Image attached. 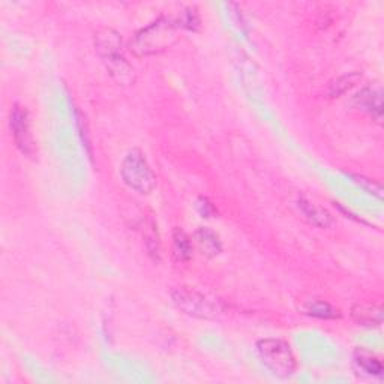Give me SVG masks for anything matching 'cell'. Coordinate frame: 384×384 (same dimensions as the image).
I'll list each match as a JSON object with an SVG mask.
<instances>
[{
  "label": "cell",
  "instance_id": "obj_2",
  "mask_svg": "<svg viewBox=\"0 0 384 384\" xmlns=\"http://www.w3.org/2000/svg\"><path fill=\"white\" fill-rule=\"evenodd\" d=\"M179 25L168 18H159L140 30L131 41V51L138 56H152L166 51L178 41Z\"/></svg>",
  "mask_w": 384,
  "mask_h": 384
},
{
  "label": "cell",
  "instance_id": "obj_13",
  "mask_svg": "<svg viewBox=\"0 0 384 384\" xmlns=\"http://www.w3.org/2000/svg\"><path fill=\"white\" fill-rule=\"evenodd\" d=\"M353 364L359 372H364L366 376L381 377L383 365L380 360L365 350H356L353 354Z\"/></svg>",
  "mask_w": 384,
  "mask_h": 384
},
{
  "label": "cell",
  "instance_id": "obj_4",
  "mask_svg": "<svg viewBox=\"0 0 384 384\" xmlns=\"http://www.w3.org/2000/svg\"><path fill=\"white\" fill-rule=\"evenodd\" d=\"M173 304L176 305L186 316L202 320H212L223 314L224 308L221 302L209 297L199 290L191 287H178L171 292Z\"/></svg>",
  "mask_w": 384,
  "mask_h": 384
},
{
  "label": "cell",
  "instance_id": "obj_8",
  "mask_svg": "<svg viewBox=\"0 0 384 384\" xmlns=\"http://www.w3.org/2000/svg\"><path fill=\"white\" fill-rule=\"evenodd\" d=\"M194 240L197 243V247L202 251V254L209 259L216 257V255H219L221 251H223V243H221L219 236L211 228L202 227L197 230L194 235Z\"/></svg>",
  "mask_w": 384,
  "mask_h": 384
},
{
  "label": "cell",
  "instance_id": "obj_15",
  "mask_svg": "<svg viewBox=\"0 0 384 384\" xmlns=\"http://www.w3.org/2000/svg\"><path fill=\"white\" fill-rule=\"evenodd\" d=\"M360 77L362 75H360L359 73H350V74H345V75L335 78L329 85V95L330 97L342 95V93H345L347 90H350L354 85H357Z\"/></svg>",
  "mask_w": 384,
  "mask_h": 384
},
{
  "label": "cell",
  "instance_id": "obj_3",
  "mask_svg": "<svg viewBox=\"0 0 384 384\" xmlns=\"http://www.w3.org/2000/svg\"><path fill=\"white\" fill-rule=\"evenodd\" d=\"M257 353L261 364L269 369L275 377L288 378L292 377L296 369L297 362L292 347L284 340L267 338L257 342Z\"/></svg>",
  "mask_w": 384,
  "mask_h": 384
},
{
  "label": "cell",
  "instance_id": "obj_1",
  "mask_svg": "<svg viewBox=\"0 0 384 384\" xmlns=\"http://www.w3.org/2000/svg\"><path fill=\"white\" fill-rule=\"evenodd\" d=\"M95 49L116 83L122 86L134 85L135 71L123 56L122 35L119 32L109 27L98 30L95 35Z\"/></svg>",
  "mask_w": 384,
  "mask_h": 384
},
{
  "label": "cell",
  "instance_id": "obj_12",
  "mask_svg": "<svg viewBox=\"0 0 384 384\" xmlns=\"http://www.w3.org/2000/svg\"><path fill=\"white\" fill-rule=\"evenodd\" d=\"M171 240H173V245H171L173 259L178 263L190 261L192 257V242L190 236L186 235L182 228L176 227L173 230Z\"/></svg>",
  "mask_w": 384,
  "mask_h": 384
},
{
  "label": "cell",
  "instance_id": "obj_16",
  "mask_svg": "<svg viewBox=\"0 0 384 384\" xmlns=\"http://www.w3.org/2000/svg\"><path fill=\"white\" fill-rule=\"evenodd\" d=\"M199 16H197L195 11L192 9H188L186 13H182L180 14V20H179V27H183V29H190V30H194L199 27Z\"/></svg>",
  "mask_w": 384,
  "mask_h": 384
},
{
  "label": "cell",
  "instance_id": "obj_6",
  "mask_svg": "<svg viewBox=\"0 0 384 384\" xmlns=\"http://www.w3.org/2000/svg\"><path fill=\"white\" fill-rule=\"evenodd\" d=\"M9 125H11V131H13L14 142L17 147L20 149V152L27 156H32L35 154V143L30 132V120H29L27 110L25 107L18 106V104H16L13 110H11Z\"/></svg>",
  "mask_w": 384,
  "mask_h": 384
},
{
  "label": "cell",
  "instance_id": "obj_14",
  "mask_svg": "<svg viewBox=\"0 0 384 384\" xmlns=\"http://www.w3.org/2000/svg\"><path fill=\"white\" fill-rule=\"evenodd\" d=\"M144 245L147 249V254L152 257L155 261H159V255H161V243H159V236H158V230L156 224L152 219L144 225Z\"/></svg>",
  "mask_w": 384,
  "mask_h": 384
},
{
  "label": "cell",
  "instance_id": "obj_5",
  "mask_svg": "<svg viewBox=\"0 0 384 384\" xmlns=\"http://www.w3.org/2000/svg\"><path fill=\"white\" fill-rule=\"evenodd\" d=\"M123 182L138 194H150L156 186V176L142 150L132 149L126 154L120 166Z\"/></svg>",
  "mask_w": 384,
  "mask_h": 384
},
{
  "label": "cell",
  "instance_id": "obj_17",
  "mask_svg": "<svg viewBox=\"0 0 384 384\" xmlns=\"http://www.w3.org/2000/svg\"><path fill=\"white\" fill-rule=\"evenodd\" d=\"M197 209H199L200 213L206 218H211L215 213V209H213L212 203L209 202L207 199H204V197H200L199 202H197Z\"/></svg>",
  "mask_w": 384,
  "mask_h": 384
},
{
  "label": "cell",
  "instance_id": "obj_11",
  "mask_svg": "<svg viewBox=\"0 0 384 384\" xmlns=\"http://www.w3.org/2000/svg\"><path fill=\"white\" fill-rule=\"evenodd\" d=\"M302 311L304 314L314 318H321V320H335L340 318L341 314L340 311L333 308L329 302L323 299H309L304 305H302Z\"/></svg>",
  "mask_w": 384,
  "mask_h": 384
},
{
  "label": "cell",
  "instance_id": "obj_9",
  "mask_svg": "<svg viewBox=\"0 0 384 384\" xmlns=\"http://www.w3.org/2000/svg\"><path fill=\"white\" fill-rule=\"evenodd\" d=\"M352 317L360 326H380L383 323V308L371 304H356L352 308Z\"/></svg>",
  "mask_w": 384,
  "mask_h": 384
},
{
  "label": "cell",
  "instance_id": "obj_10",
  "mask_svg": "<svg viewBox=\"0 0 384 384\" xmlns=\"http://www.w3.org/2000/svg\"><path fill=\"white\" fill-rule=\"evenodd\" d=\"M299 209H300V212L304 213L305 218L309 219L314 225L321 227V228H328L333 224L332 215L326 211V209L304 199V197L299 199Z\"/></svg>",
  "mask_w": 384,
  "mask_h": 384
},
{
  "label": "cell",
  "instance_id": "obj_7",
  "mask_svg": "<svg viewBox=\"0 0 384 384\" xmlns=\"http://www.w3.org/2000/svg\"><path fill=\"white\" fill-rule=\"evenodd\" d=\"M357 107L372 116L377 122H381L383 118V97L380 89H364L356 97Z\"/></svg>",
  "mask_w": 384,
  "mask_h": 384
}]
</instances>
